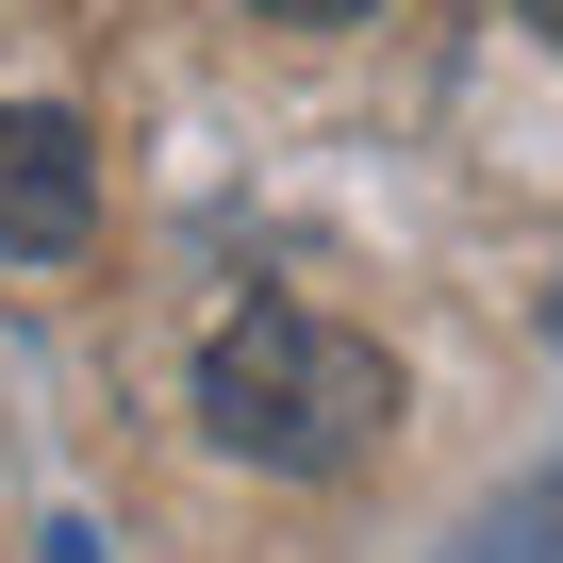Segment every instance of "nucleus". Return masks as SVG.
<instances>
[{"label":"nucleus","mask_w":563,"mask_h":563,"mask_svg":"<svg viewBox=\"0 0 563 563\" xmlns=\"http://www.w3.org/2000/svg\"><path fill=\"white\" fill-rule=\"evenodd\" d=\"M382 415H398V365H382L349 316H316V299H249V316L199 349V431H216L232 464H265V481L365 464Z\"/></svg>","instance_id":"1"},{"label":"nucleus","mask_w":563,"mask_h":563,"mask_svg":"<svg viewBox=\"0 0 563 563\" xmlns=\"http://www.w3.org/2000/svg\"><path fill=\"white\" fill-rule=\"evenodd\" d=\"M84 232H100V150H84V117L0 100V249H18V265H67Z\"/></svg>","instance_id":"2"},{"label":"nucleus","mask_w":563,"mask_h":563,"mask_svg":"<svg viewBox=\"0 0 563 563\" xmlns=\"http://www.w3.org/2000/svg\"><path fill=\"white\" fill-rule=\"evenodd\" d=\"M448 563H563V464H547V481H514L497 514H464V547H448Z\"/></svg>","instance_id":"3"},{"label":"nucleus","mask_w":563,"mask_h":563,"mask_svg":"<svg viewBox=\"0 0 563 563\" xmlns=\"http://www.w3.org/2000/svg\"><path fill=\"white\" fill-rule=\"evenodd\" d=\"M249 18H282V34H349V18H382V0H249Z\"/></svg>","instance_id":"4"},{"label":"nucleus","mask_w":563,"mask_h":563,"mask_svg":"<svg viewBox=\"0 0 563 563\" xmlns=\"http://www.w3.org/2000/svg\"><path fill=\"white\" fill-rule=\"evenodd\" d=\"M51 563H100V530H84V514H67V530H51Z\"/></svg>","instance_id":"5"},{"label":"nucleus","mask_w":563,"mask_h":563,"mask_svg":"<svg viewBox=\"0 0 563 563\" xmlns=\"http://www.w3.org/2000/svg\"><path fill=\"white\" fill-rule=\"evenodd\" d=\"M530 18H547V34H563V0H530Z\"/></svg>","instance_id":"6"},{"label":"nucleus","mask_w":563,"mask_h":563,"mask_svg":"<svg viewBox=\"0 0 563 563\" xmlns=\"http://www.w3.org/2000/svg\"><path fill=\"white\" fill-rule=\"evenodd\" d=\"M547 332H563V299H547Z\"/></svg>","instance_id":"7"}]
</instances>
